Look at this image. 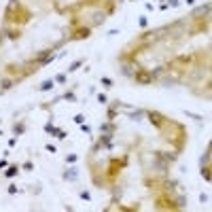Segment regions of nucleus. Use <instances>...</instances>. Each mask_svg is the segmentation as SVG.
Masks as SVG:
<instances>
[{"instance_id":"nucleus-1","label":"nucleus","mask_w":212,"mask_h":212,"mask_svg":"<svg viewBox=\"0 0 212 212\" xmlns=\"http://www.w3.org/2000/svg\"><path fill=\"white\" fill-rule=\"evenodd\" d=\"M134 81L138 85H149V83H153V74L140 68V70H136V72H134Z\"/></svg>"},{"instance_id":"nucleus-2","label":"nucleus","mask_w":212,"mask_h":212,"mask_svg":"<svg viewBox=\"0 0 212 212\" xmlns=\"http://www.w3.org/2000/svg\"><path fill=\"white\" fill-rule=\"evenodd\" d=\"M144 115L149 117V121L153 123L155 127H159V129H161V125H164V117H161L159 112H153V110H149V112H144Z\"/></svg>"},{"instance_id":"nucleus-3","label":"nucleus","mask_w":212,"mask_h":212,"mask_svg":"<svg viewBox=\"0 0 212 212\" xmlns=\"http://www.w3.org/2000/svg\"><path fill=\"white\" fill-rule=\"evenodd\" d=\"M91 36V26H87V28H79L74 32V38H89Z\"/></svg>"},{"instance_id":"nucleus-4","label":"nucleus","mask_w":212,"mask_h":212,"mask_svg":"<svg viewBox=\"0 0 212 212\" xmlns=\"http://www.w3.org/2000/svg\"><path fill=\"white\" fill-rule=\"evenodd\" d=\"M53 87H55V81H53V79H47V81H42V83L38 85V91H51Z\"/></svg>"},{"instance_id":"nucleus-5","label":"nucleus","mask_w":212,"mask_h":212,"mask_svg":"<svg viewBox=\"0 0 212 212\" xmlns=\"http://www.w3.org/2000/svg\"><path fill=\"white\" fill-rule=\"evenodd\" d=\"M100 134H115V125H112V121L102 123V125H100Z\"/></svg>"},{"instance_id":"nucleus-6","label":"nucleus","mask_w":212,"mask_h":212,"mask_svg":"<svg viewBox=\"0 0 212 212\" xmlns=\"http://www.w3.org/2000/svg\"><path fill=\"white\" fill-rule=\"evenodd\" d=\"M17 172H19V166H7V172H4V176H7V178H13Z\"/></svg>"},{"instance_id":"nucleus-7","label":"nucleus","mask_w":212,"mask_h":212,"mask_svg":"<svg viewBox=\"0 0 212 212\" xmlns=\"http://www.w3.org/2000/svg\"><path fill=\"white\" fill-rule=\"evenodd\" d=\"M77 176H79V174H77V170H74V168H70V170L64 172V178H66V180H74Z\"/></svg>"},{"instance_id":"nucleus-8","label":"nucleus","mask_w":212,"mask_h":212,"mask_svg":"<svg viewBox=\"0 0 212 212\" xmlns=\"http://www.w3.org/2000/svg\"><path fill=\"white\" fill-rule=\"evenodd\" d=\"M13 87V81L11 79H2L0 81V91H7V89H11Z\"/></svg>"},{"instance_id":"nucleus-9","label":"nucleus","mask_w":212,"mask_h":212,"mask_svg":"<svg viewBox=\"0 0 212 212\" xmlns=\"http://www.w3.org/2000/svg\"><path fill=\"white\" fill-rule=\"evenodd\" d=\"M45 132H47V134H51V136H57V132H59V129H57L55 125H53L51 121H49L47 125H45Z\"/></svg>"},{"instance_id":"nucleus-10","label":"nucleus","mask_w":212,"mask_h":212,"mask_svg":"<svg viewBox=\"0 0 212 212\" xmlns=\"http://www.w3.org/2000/svg\"><path fill=\"white\" fill-rule=\"evenodd\" d=\"M83 64H85V59H77V62H72V64H70V68H68V72H74V70H79Z\"/></svg>"},{"instance_id":"nucleus-11","label":"nucleus","mask_w":212,"mask_h":212,"mask_svg":"<svg viewBox=\"0 0 212 212\" xmlns=\"http://www.w3.org/2000/svg\"><path fill=\"white\" fill-rule=\"evenodd\" d=\"M13 132H15V136H21V134L26 132V125H24V123H15V125H13Z\"/></svg>"},{"instance_id":"nucleus-12","label":"nucleus","mask_w":212,"mask_h":212,"mask_svg":"<svg viewBox=\"0 0 212 212\" xmlns=\"http://www.w3.org/2000/svg\"><path fill=\"white\" fill-rule=\"evenodd\" d=\"M142 115H144V110H140V108H136V110H134V112H129L127 117H129V119H134V121H136V119H140Z\"/></svg>"},{"instance_id":"nucleus-13","label":"nucleus","mask_w":212,"mask_h":212,"mask_svg":"<svg viewBox=\"0 0 212 212\" xmlns=\"http://www.w3.org/2000/svg\"><path fill=\"white\" fill-rule=\"evenodd\" d=\"M64 100H68V102H77V96H74V91H66V94H64Z\"/></svg>"},{"instance_id":"nucleus-14","label":"nucleus","mask_w":212,"mask_h":212,"mask_svg":"<svg viewBox=\"0 0 212 212\" xmlns=\"http://www.w3.org/2000/svg\"><path fill=\"white\" fill-rule=\"evenodd\" d=\"M115 117H117V108H115V106H110V108H108V121H112Z\"/></svg>"},{"instance_id":"nucleus-15","label":"nucleus","mask_w":212,"mask_h":212,"mask_svg":"<svg viewBox=\"0 0 212 212\" xmlns=\"http://www.w3.org/2000/svg\"><path fill=\"white\" fill-rule=\"evenodd\" d=\"M208 170H210V168H208V166H206V168H202V176H204V178H206V180H208V182H210V172H208Z\"/></svg>"},{"instance_id":"nucleus-16","label":"nucleus","mask_w":212,"mask_h":212,"mask_svg":"<svg viewBox=\"0 0 212 212\" xmlns=\"http://www.w3.org/2000/svg\"><path fill=\"white\" fill-rule=\"evenodd\" d=\"M102 85H104V87H112V79H108V77H102Z\"/></svg>"},{"instance_id":"nucleus-17","label":"nucleus","mask_w":212,"mask_h":212,"mask_svg":"<svg viewBox=\"0 0 212 212\" xmlns=\"http://www.w3.org/2000/svg\"><path fill=\"white\" fill-rule=\"evenodd\" d=\"M77 159H79V157L74 155V153H70V155L66 157V161H68V164H77Z\"/></svg>"},{"instance_id":"nucleus-18","label":"nucleus","mask_w":212,"mask_h":212,"mask_svg":"<svg viewBox=\"0 0 212 212\" xmlns=\"http://www.w3.org/2000/svg\"><path fill=\"white\" fill-rule=\"evenodd\" d=\"M98 102H100V104H108V98L104 94H98Z\"/></svg>"},{"instance_id":"nucleus-19","label":"nucleus","mask_w":212,"mask_h":212,"mask_svg":"<svg viewBox=\"0 0 212 212\" xmlns=\"http://www.w3.org/2000/svg\"><path fill=\"white\" fill-rule=\"evenodd\" d=\"M184 115H187V117H191V119H195V121H202V115H193V112H187V110H184Z\"/></svg>"},{"instance_id":"nucleus-20","label":"nucleus","mask_w":212,"mask_h":212,"mask_svg":"<svg viewBox=\"0 0 212 212\" xmlns=\"http://www.w3.org/2000/svg\"><path fill=\"white\" fill-rule=\"evenodd\" d=\"M81 199H85V202H89V199H91V193H89V191H81Z\"/></svg>"},{"instance_id":"nucleus-21","label":"nucleus","mask_w":212,"mask_h":212,"mask_svg":"<svg viewBox=\"0 0 212 212\" xmlns=\"http://www.w3.org/2000/svg\"><path fill=\"white\" fill-rule=\"evenodd\" d=\"M53 81H55V83H66V74H57Z\"/></svg>"},{"instance_id":"nucleus-22","label":"nucleus","mask_w":212,"mask_h":212,"mask_svg":"<svg viewBox=\"0 0 212 212\" xmlns=\"http://www.w3.org/2000/svg\"><path fill=\"white\" fill-rule=\"evenodd\" d=\"M21 168H24V170H28V172H30V170H34V164H32V161H26V164L21 166Z\"/></svg>"},{"instance_id":"nucleus-23","label":"nucleus","mask_w":212,"mask_h":212,"mask_svg":"<svg viewBox=\"0 0 212 212\" xmlns=\"http://www.w3.org/2000/svg\"><path fill=\"white\" fill-rule=\"evenodd\" d=\"M74 123H79V125L85 123V115H77V117H74Z\"/></svg>"},{"instance_id":"nucleus-24","label":"nucleus","mask_w":212,"mask_h":212,"mask_svg":"<svg viewBox=\"0 0 212 212\" xmlns=\"http://www.w3.org/2000/svg\"><path fill=\"white\" fill-rule=\"evenodd\" d=\"M45 149H47V153H51V155H53V153H57V149H55V146H53V144H47Z\"/></svg>"},{"instance_id":"nucleus-25","label":"nucleus","mask_w":212,"mask_h":212,"mask_svg":"<svg viewBox=\"0 0 212 212\" xmlns=\"http://www.w3.org/2000/svg\"><path fill=\"white\" fill-rule=\"evenodd\" d=\"M81 129H83V132H85V134H91V127H89V125H87V123H81Z\"/></svg>"},{"instance_id":"nucleus-26","label":"nucleus","mask_w":212,"mask_h":212,"mask_svg":"<svg viewBox=\"0 0 212 212\" xmlns=\"http://www.w3.org/2000/svg\"><path fill=\"white\" fill-rule=\"evenodd\" d=\"M55 138H59V140H66V132H64V129H59V132H57V136H55Z\"/></svg>"},{"instance_id":"nucleus-27","label":"nucleus","mask_w":212,"mask_h":212,"mask_svg":"<svg viewBox=\"0 0 212 212\" xmlns=\"http://www.w3.org/2000/svg\"><path fill=\"white\" fill-rule=\"evenodd\" d=\"M9 193L15 195V193H17V187H15V184H9Z\"/></svg>"},{"instance_id":"nucleus-28","label":"nucleus","mask_w":212,"mask_h":212,"mask_svg":"<svg viewBox=\"0 0 212 212\" xmlns=\"http://www.w3.org/2000/svg\"><path fill=\"white\" fill-rule=\"evenodd\" d=\"M140 26H142V28H146V26H149V19H146V17H140Z\"/></svg>"},{"instance_id":"nucleus-29","label":"nucleus","mask_w":212,"mask_h":212,"mask_svg":"<svg viewBox=\"0 0 212 212\" xmlns=\"http://www.w3.org/2000/svg\"><path fill=\"white\" fill-rule=\"evenodd\" d=\"M7 166H9V161H7V159H0V170H4Z\"/></svg>"},{"instance_id":"nucleus-30","label":"nucleus","mask_w":212,"mask_h":212,"mask_svg":"<svg viewBox=\"0 0 212 212\" xmlns=\"http://www.w3.org/2000/svg\"><path fill=\"white\" fill-rule=\"evenodd\" d=\"M199 202H202V204H206V202H208V195H206V193H202V195H199Z\"/></svg>"},{"instance_id":"nucleus-31","label":"nucleus","mask_w":212,"mask_h":212,"mask_svg":"<svg viewBox=\"0 0 212 212\" xmlns=\"http://www.w3.org/2000/svg\"><path fill=\"white\" fill-rule=\"evenodd\" d=\"M17 144V138H9V146H15Z\"/></svg>"},{"instance_id":"nucleus-32","label":"nucleus","mask_w":212,"mask_h":212,"mask_svg":"<svg viewBox=\"0 0 212 212\" xmlns=\"http://www.w3.org/2000/svg\"><path fill=\"white\" fill-rule=\"evenodd\" d=\"M170 4H172V7H178L180 2H178V0H170Z\"/></svg>"},{"instance_id":"nucleus-33","label":"nucleus","mask_w":212,"mask_h":212,"mask_svg":"<svg viewBox=\"0 0 212 212\" xmlns=\"http://www.w3.org/2000/svg\"><path fill=\"white\" fill-rule=\"evenodd\" d=\"M193 2H195V0H187V4H189V7H191V4H193Z\"/></svg>"}]
</instances>
